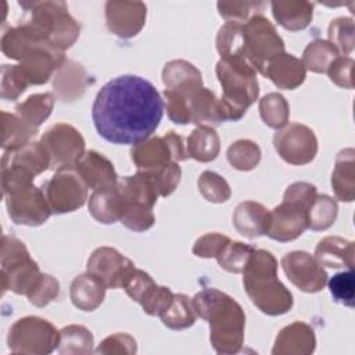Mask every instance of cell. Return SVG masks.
I'll use <instances>...</instances> for the list:
<instances>
[{"label": "cell", "instance_id": "obj_39", "mask_svg": "<svg viewBox=\"0 0 355 355\" xmlns=\"http://www.w3.org/2000/svg\"><path fill=\"white\" fill-rule=\"evenodd\" d=\"M338 214V207L336 200L326 194H316L311 207L308 208V227L312 230H326L329 229Z\"/></svg>", "mask_w": 355, "mask_h": 355}, {"label": "cell", "instance_id": "obj_4", "mask_svg": "<svg viewBox=\"0 0 355 355\" xmlns=\"http://www.w3.org/2000/svg\"><path fill=\"white\" fill-rule=\"evenodd\" d=\"M243 273L245 293L261 312L276 316L291 309L293 294L277 279V261L270 251L255 248Z\"/></svg>", "mask_w": 355, "mask_h": 355}, {"label": "cell", "instance_id": "obj_51", "mask_svg": "<svg viewBox=\"0 0 355 355\" xmlns=\"http://www.w3.org/2000/svg\"><path fill=\"white\" fill-rule=\"evenodd\" d=\"M98 354H135L136 341L126 333H115L108 336L96 349Z\"/></svg>", "mask_w": 355, "mask_h": 355}, {"label": "cell", "instance_id": "obj_46", "mask_svg": "<svg viewBox=\"0 0 355 355\" xmlns=\"http://www.w3.org/2000/svg\"><path fill=\"white\" fill-rule=\"evenodd\" d=\"M220 17L227 21L234 22H247L251 17L261 14L265 3L262 1H218L216 4Z\"/></svg>", "mask_w": 355, "mask_h": 355}, {"label": "cell", "instance_id": "obj_28", "mask_svg": "<svg viewBox=\"0 0 355 355\" xmlns=\"http://www.w3.org/2000/svg\"><path fill=\"white\" fill-rule=\"evenodd\" d=\"M272 14L279 25L288 31H302L312 21L313 4L305 0L272 1Z\"/></svg>", "mask_w": 355, "mask_h": 355}, {"label": "cell", "instance_id": "obj_5", "mask_svg": "<svg viewBox=\"0 0 355 355\" xmlns=\"http://www.w3.org/2000/svg\"><path fill=\"white\" fill-rule=\"evenodd\" d=\"M24 8L21 25H26L43 36L54 47L64 51L79 37L80 26L68 12L64 1H19Z\"/></svg>", "mask_w": 355, "mask_h": 355}, {"label": "cell", "instance_id": "obj_18", "mask_svg": "<svg viewBox=\"0 0 355 355\" xmlns=\"http://www.w3.org/2000/svg\"><path fill=\"white\" fill-rule=\"evenodd\" d=\"M86 268L87 272L101 279L107 288L123 287L136 269L129 258L112 247L96 248L92 252Z\"/></svg>", "mask_w": 355, "mask_h": 355}, {"label": "cell", "instance_id": "obj_3", "mask_svg": "<svg viewBox=\"0 0 355 355\" xmlns=\"http://www.w3.org/2000/svg\"><path fill=\"white\" fill-rule=\"evenodd\" d=\"M1 51L19 61L31 85L46 83L67 61L64 51L54 47L43 36L26 25L8 28L1 36Z\"/></svg>", "mask_w": 355, "mask_h": 355}, {"label": "cell", "instance_id": "obj_33", "mask_svg": "<svg viewBox=\"0 0 355 355\" xmlns=\"http://www.w3.org/2000/svg\"><path fill=\"white\" fill-rule=\"evenodd\" d=\"M197 318L193 301L184 294H173L169 306L159 315L161 322L172 330H183L194 324Z\"/></svg>", "mask_w": 355, "mask_h": 355}, {"label": "cell", "instance_id": "obj_23", "mask_svg": "<svg viewBox=\"0 0 355 355\" xmlns=\"http://www.w3.org/2000/svg\"><path fill=\"white\" fill-rule=\"evenodd\" d=\"M315 333L304 322H294L280 330L276 337L273 355H308L315 351Z\"/></svg>", "mask_w": 355, "mask_h": 355}, {"label": "cell", "instance_id": "obj_8", "mask_svg": "<svg viewBox=\"0 0 355 355\" xmlns=\"http://www.w3.org/2000/svg\"><path fill=\"white\" fill-rule=\"evenodd\" d=\"M222 86L220 101L229 121H239L247 108L258 98L259 85L257 71L247 62H229L219 60L215 68Z\"/></svg>", "mask_w": 355, "mask_h": 355}, {"label": "cell", "instance_id": "obj_25", "mask_svg": "<svg viewBox=\"0 0 355 355\" xmlns=\"http://www.w3.org/2000/svg\"><path fill=\"white\" fill-rule=\"evenodd\" d=\"M355 247L354 243L337 236H327L322 239L315 248V258L322 266L338 269L354 266Z\"/></svg>", "mask_w": 355, "mask_h": 355}, {"label": "cell", "instance_id": "obj_47", "mask_svg": "<svg viewBox=\"0 0 355 355\" xmlns=\"http://www.w3.org/2000/svg\"><path fill=\"white\" fill-rule=\"evenodd\" d=\"M173 298V293L171 291V288L165 287V286H158L157 283H154L143 295V298L140 300V305L143 308V311L148 315L153 316H159L172 302Z\"/></svg>", "mask_w": 355, "mask_h": 355}, {"label": "cell", "instance_id": "obj_43", "mask_svg": "<svg viewBox=\"0 0 355 355\" xmlns=\"http://www.w3.org/2000/svg\"><path fill=\"white\" fill-rule=\"evenodd\" d=\"M329 42L337 49L338 53H343L348 57L354 50V21L348 17H340L330 22L329 25Z\"/></svg>", "mask_w": 355, "mask_h": 355}, {"label": "cell", "instance_id": "obj_11", "mask_svg": "<svg viewBox=\"0 0 355 355\" xmlns=\"http://www.w3.org/2000/svg\"><path fill=\"white\" fill-rule=\"evenodd\" d=\"M7 343L14 354L44 355L58 347L60 331L43 318L25 316L11 326Z\"/></svg>", "mask_w": 355, "mask_h": 355}, {"label": "cell", "instance_id": "obj_29", "mask_svg": "<svg viewBox=\"0 0 355 355\" xmlns=\"http://www.w3.org/2000/svg\"><path fill=\"white\" fill-rule=\"evenodd\" d=\"M355 151L354 148L341 150L337 154L334 171L331 175V186L340 201L351 202L355 197Z\"/></svg>", "mask_w": 355, "mask_h": 355}, {"label": "cell", "instance_id": "obj_35", "mask_svg": "<svg viewBox=\"0 0 355 355\" xmlns=\"http://www.w3.org/2000/svg\"><path fill=\"white\" fill-rule=\"evenodd\" d=\"M337 57L338 51L329 40L316 39L305 47L301 61L305 69L316 73H324Z\"/></svg>", "mask_w": 355, "mask_h": 355}, {"label": "cell", "instance_id": "obj_9", "mask_svg": "<svg viewBox=\"0 0 355 355\" xmlns=\"http://www.w3.org/2000/svg\"><path fill=\"white\" fill-rule=\"evenodd\" d=\"M0 259L3 291L11 290L19 295H28L43 275L31 258L25 244L17 237H3Z\"/></svg>", "mask_w": 355, "mask_h": 355}, {"label": "cell", "instance_id": "obj_10", "mask_svg": "<svg viewBox=\"0 0 355 355\" xmlns=\"http://www.w3.org/2000/svg\"><path fill=\"white\" fill-rule=\"evenodd\" d=\"M50 168V158L40 141H29L25 146L8 150L1 159L3 194L18 186L31 184L36 175Z\"/></svg>", "mask_w": 355, "mask_h": 355}, {"label": "cell", "instance_id": "obj_32", "mask_svg": "<svg viewBox=\"0 0 355 355\" xmlns=\"http://www.w3.org/2000/svg\"><path fill=\"white\" fill-rule=\"evenodd\" d=\"M37 133V128L31 126L17 114H8L1 111V147L8 150H15L26 143L32 141V137Z\"/></svg>", "mask_w": 355, "mask_h": 355}, {"label": "cell", "instance_id": "obj_21", "mask_svg": "<svg viewBox=\"0 0 355 355\" xmlns=\"http://www.w3.org/2000/svg\"><path fill=\"white\" fill-rule=\"evenodd\" d=\"M130 158L137 171L155 176L165 171L173 161L171 148L164 137H150L130 150Z\"/></svg>", "mask_w": 355, "mask_h": 355}, {"label": "cell", "instance_id": "obj_19", "mask_svg": "<svg viewBox=\"0 0 355 355\" xmlns=\"http://www.w3.org/2000/svg\"><path fill=\"white\" fill-rule=\"evenodd\" d=\"M147 8L141 1H107V28L116 36L129 39L136 36L146 24Z\"/></svg>", "mask_w": 355, "mask_h": 355}, {"label": "cell", "instance_id": "obj_49", "mask_svg": "<svg viewBox=\"0 0 355 355\" xmlns=\"http://www.w3.org/2000/svg\"><path fill=\"white\" fill-rule=\"evenodd\" d=\"M352 67L354 60L351 57H337L329 67L327 75L333 83L344 89H352Z\"/></svg>", "mask_w": 355, "mask_h": 355}, {"label": "cell", "instance_id": "obj_45", "mask_svg": "<svg viewBox=\"0 0 355 355\" xmlns=\"http://www.w3.org/2000/svg\"><path fill=\"white\" fill-rule=\"evenodd\" d=\"M330 294L336 302H340L348 308H354L355 302V282L352 269L336 273L327 282Z\"/></svg>", "mask_w": 355, "mask_h": 355}, {"label": "cell", "instance_id": "obj_12", "mask_svg": "<svg viewBox=\"0 0 355 355\" xmlns=\"http://www.w3.org/2000/svg\"><path fill=\"white\" fill-rule=\"evenodd\" d=\"M243 35L247 58L261 75L272 58L284 53L283 39L262 14H257L243 24Z\"/></svg>", "mask_w": 355, "mask_h": 355}, {"label": "cell", "instance_id": "obj_14", "mask_svg": "<svg viewBox=\"0 0 355 355\" xmlns=\"http://www.w3.org/2000/svg\"><path fill=\"white\" fill-rule=\"evenodd\" d=\"M3 196L8 216L17 225L39 226L51 215V208L43 190L33 183L11 189Z\"/></svg>", "mask_w": 355, "mask_h": 355}, {"label": "cell", "instance_id": "obj_1", "mask_svg": "<svg viewBox=\"0 0 355 355\" xmlns=\"http://www.w3.org/2000/svg\"><path fill=\"white\" fill-rule=\"evenodd\" d=\"M164 100L155 86L137 75L108 80L96 94L92 118L97 133L112 144L136 146L155 132Z\"/></svg>", "mask_w": 355, "mask_h": 355}, {"label": "cell", "instance_id": "obj_27", "mask_svg": "<svg viewBox=\"0 0 355 355\" xmlns=\"http://www.w3.org/2000/svg\"><path fill=\"white\" fill-rule=\"evenodd\" d=\"M87 78L82 65L67 60L54 73L53 89L62 101H73L83 94L89 82Z\"/></svg>", "mask_w": 355, "mask_h": 355}, {"label": "cell", "instance_id": "obj_41", "mask_svg": "<svg viewBox=\"0 0 355 355\" xmlns=\"http://www.w3.org/2000/svg\"><path fill=\"white\" fill-rule=\"evenodd\" d=\"M255 247L250 244H244L241 241L229 240L215 257L218 263L227 272L232 273H243L245 263L250 255L254 252Z\"/></svg>", "mask_w": 355, "mask_h": 355}, {"label": "cell", "instance_id": "obj_38", "mask_svg": "<svg viewBox=\"0 0 355 355\" xmlns=\"http://www.w3.org/2000/svg\"><path fill=\"white\" fill-rule=\"evenodd\" d=\"M89 212L100 223H115L118 220V198L115 186L107 190L93 191L89 197Z\"/></svg>", "mask_w": 355, "mask_h": 355}, {"label": "cell", "instance_id": "obj_31", "mask_svg": "<svg viewBox=\"0 0 355 355\" xmlns=\"http://www.w3.org/2000/svg\"><path fill=\"white\" fill-rule=\"evenodd\" d=\"M186 150L189 158L200 162L214 161L220 150V141L216 130L212 126L200 125L187 137Z\"/></svg>", "mask_w": 355, "mask_h": 355}, {"label": "cell", "instance_id": "obj_34", "mask_svg": "<svg viewBox=\"0 0 355 355\" xmlns=\"http://www.w3.org/2000/svg\"><path fill=\"white\" fill-rule=\"evenodd\" d=\"M54 97L51 93H37L29 96L15 107V114L33 128H39L51 114Z\"/></svg>", "mask_w": 355, "mask_h": 355}, {"label": "cell", "instance_id": "obj_15", "mask_svg": "<svg viewBox=\"0 0 355 355\" xmlns=\"http://www.w3.org/2000/svg\"><path fill=\"white\" fill-rule=\"evenodd\" d=\"M87 189L73 168L57 171L42 187L54 214L72 212L80 208L87 200Z\"/></svg>", "mask_w": 355, "mask_h": 355}, {"label": "cell", "instance_id": "obj_13", "mask_svg": "<svg viewBox=\"0 0 355 355\" xmlns=\"http://www.w3.org/2000/svg\"><path fill=\"white\" fill-rule=\"evenodd\" d=\"M43 144L50 158V168L72 169L85 155V140L78 129L68 123H55L42 136Z\"/></svg>", "mask_w": 355, "mask_h": 355}, {"label": "cell", "instance_id": "obj_7", "mask_svg": "<svg viewBox=\"0 0 355 355\" xmlns=\"http://www.w3.org/2000/svg\"><path fill=\"white\" fill-rule=\"evenodd\" d=\"M162 82L169 119L179 125L190 123V103L196 93L204 87L201 72L186 60H173L165 64Z\"/></svg>", "mask_w": 355, "mask_h": 355}, {"label": "cell", "instance_id": "obj_50", "mask_svg": "<svg viewBox=\"0 0 355 355\" xmlns=\"http://www.w3.org/2000/svg\"><path fill=\"white\" fill-rule=\"evenodd\" d=\"M229 240L230 239L227 236L220 233H207L196 240L193 245V254L200 258H215Z\"/></svg>", "mask_w": 355, "mask_h": 355}, {"label": "cell", "instance_id": "obj_30", "mask_svg": "<svg viewBox=\"0 0 355 355\" xmlns=\"http://www.w3.org/2000/svg\"><path fill=\"white\" fill-rule=\"evenodd\" d=\"M216 50L220 55V60H223V61L250 64V61L247 58V53H245L243 24L241 22L227 21L218 31Z\"/></svg>", "mask_w": 355, "mask_h": 355}, {"label": "cell", "instance_id": "obj_37", "mask_svg": "<svg viewBox=\"0 0 355 355\" xmlns=\"http://www.w3.org/2000/svg\"><path fill=\"white\" fill-rule=\"evenodd\" d=\"M259 115L265 125L272 129H282L288 122L290 107L280 93H268L259 100Z\"/></svg>", "mask_w": 355, "mask_h": 355}, {"label": "cell", "instance_id": "obj_16", "mask_svg": "<svg viewBox=\"0 0 355 355\" xmlns=\"http://www.w3.org/2000/svg\"><path fill=\"white\" fill-rule=\"evenodd\" d=\"M273 146L280 158L291 165L309 164L318 153V139L313 130L298 122L276 132Z\"/></svg>", "mask_w": 355, "mask_h": 355}, {"label": "cell", "instance_id": "obj_36", "mask_svg": "<svg viewBox=\"0 0 355 355\" xmlns=\"http://www.w3.org/2000/svg\"><path fill=\"white\" fill-rule=\"evenodd\" d=\"M93 334L89 329L79 324H69L60 330V354H90L93 352Z\"/></svg>", "mask_w": 355, "mask_h": 355}, {"label": "cell", "instance_id": "obj_48", "mask_svg": "<svg viewBox=\"0 0 355 355\" xmlns=\"http://www.w3.org/2000/svg\"><path fill=\"white\" fill-rule=\"evenodd\" d=\"M60 294V283L51 275L43 273L36 286L28 293V300L35 306H46Z\"/></svg>", "mask_w": 355, "mask_h": 355}, {"label": "cell", "instance_id": "obj_42", "mask_svg": "<svg viewBox=\"0 0 355 355\" xmlns=\"http://www.w3.org/2000/svg\"><path fill=\"white\" fill-rule=\"evenodd\" d=\"M197 184L201 196L209 202H226L232 196L229 183L223 179V176L214 171H204L200 175Z\"/></svg>", "mask_w": 355, "mask_h": 355}, {"label": "cell", "instance_id": "obj_17", "mask_svg": "<svg viewBox=\"0 0 355 355\" xmlns=\"http://www.w3.org/2000/svg\"><path fill=\"white\" fill-rule=\"evenodd\" d=\"M282 266L287 279L305 293H318L327 283V273L315 257L305 251H291L283 255Z\"/></svg>", "mask_w": 355, "mask_h": 355}, {"label": "cell", "instance_id": "obj_52", "mask_svg": "<svg viewBox=\"0 0 355 355\" xmlns=\"http://www.w3.org/2000/svg\"><path fill=\"white\" fill-rule=\"evenodd\" d=\"M164 139H165V141L168 143V146L171 148L173 161L179 162V161H186L189 158V154H187V150H186V144L183 143V137L182 136H179L173 130H169L164 136Z\"/></svg>", "mask_w": 355, "mask_h": 355}, {"label": "cell", "instance_id": "obj_6", "mask_svg": "<svg viewBox=\"0 0 355 355\" xmlns=\"http://www.w3.org/2000/svg\"><path fill=\"white\" fill-rule=\"evenodd\" d=\"M316 187L306 182L290 184L283 196V201L269 211V227L266 236L286 243L300 237L308 227L306 212L313 198Z\"/></svg>", "mask_w": 355, "mask_h": 355}, {"label": "cell", "instance_id": "obj_24", "mask_svg": "<svg viewBox=\"0 0 355 355\" xmlns=\"http://www.w3.org/2000/svg\"><path fill=\"white\" fill-rule=\"evenodd\" d=\"M233 225L247 239L263 236L269 227V209L255 201H243L233 212Z\"/></svg>", "mask_w": 355, "mask_h": 355}, {"label": "cell", "instance_id": "obj_44", "mask_svg": "<svg viewBox=\"0 0 355 355\" xmlns=\"http://www.w3.org/2000/svg\"><path fill=\"white\" fill-rule=\"evenodd\" d=\"M31 85L25 71L19 64L1 67V97L15 100Z\"/></svg>", "mask_w": 355, "mask_h": 355}, {"label": "cell", "instance_id": "obj_40", "mask_svg": "<svg viewBox=\"0 0 355 355\" xmlns=\"http://www.w3.org/2000/svg\"><path fill=\"white\" fill-rule=\"evenodd\" d=\"M226 155L233 168L239 171H251L261 161V148L252 140L240 139L229 146Z\"/></svg>", "mask_w": 355, "mask_h": 355}, {"label": "cell", "instance_id": "obj_26", "mask_svg": "<svg viewBox=\"0 0 355 355\" xmlns=\"http://www.w3.org/2000/svg\"><path fill=\"white\" fill-rule=\"evenodd\" d=\"M107 286L101 279L90 272L75 277L71 283L69 295L73 306L80 311H94L105 297Z\"/></svg>", "mask_w": 355, "mask_h": 355}, {"label": "cell", "instance_id": "obj_20", "mask_svg": "<svg viewBox=\"0 0 355 355\" xmlns=\"http://www.w3.org/2000/svg\"><path fill=\"white\" fill-rule=\"evenodd\" d=\"M73 169L93 191L111 189L119 180L112 162L94 150L85 153Z\"/></svg>", "mask_w": 355, "mask_h": 355}, {"label": "cell", "instance_id": "obj_2", "mask_svg": "<svg viewBox=\"0 0 355 355\" xmlns=\"http://www.w3.org/2000/svg\"><path fill=\"white\" fill-rule=\"evenodd\" d=\"M191 301L197 316L209 324L214 349L218 354H237L244 343L245 327V315L240 304L218 288H204Z\"/></svg>", "mask_w": 355, "mask_h": 355}, {"label": "cell", "instance_id": "obj_22", "mask_svg": "<svg viewBox=\"0 0 355 355\" xmlns=\"http://www.w3.org/2000/svg\"><path fill=\"white\" fill-rule=\"evenodd\" d=\"M262 75L269 78L279 89L293 90L302 85L306 69L300 58L288 53H282L266 64Z\"/></svg>", "mask_w": 355, "mask_h": 355}]
</instances>
